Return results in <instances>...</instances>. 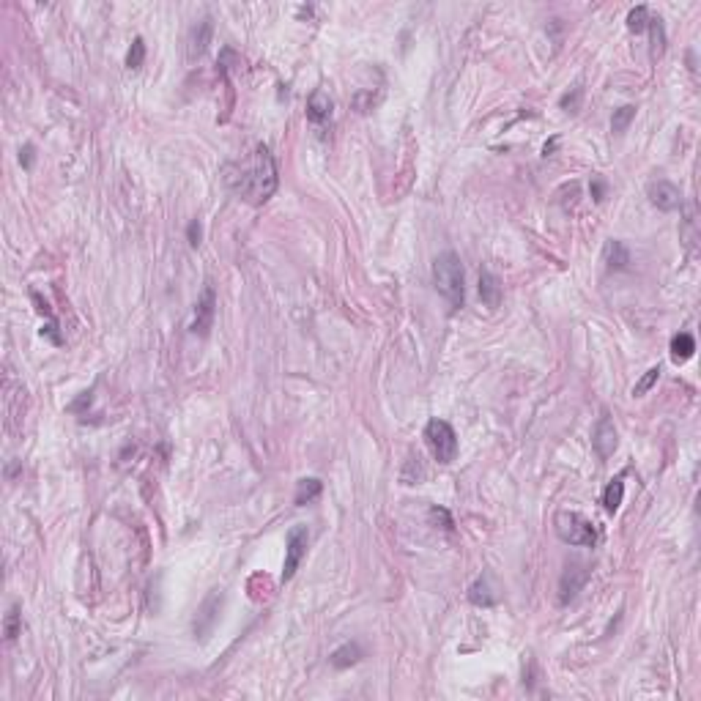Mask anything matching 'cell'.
Listing matches in <instances>:
<instances>
[{
	"mask_svg": "<svg viewBox=\"0 0 701 701\" xmlns=\"http://www.w3.org/2000/svg\"><path fill=\"white\" fill-rule=\"evenodd\" d=\"M225 186L239 195L249 206H261L277 192V162L268 151V145L258 143L252 148V154L244 159L227 162L225 170Z\"/></svg>",
	"mask_w": 701,
	"mask_h": 701,
	"instance_id": "6da1fadb",
	"label": "cell"
},
{
	"mask_svg": "<svg viewBox=\"0 0 701 701\" xmlns=\"http://www.w3.org/2000/svg\"><path fill=\"white\" fill-rule=\"evenodd\" d=\"M433 283L438 293L450 302V307H463V302H466V277H463L460 258L455 252H441L433 261Z\"/></svg>",
	"mask_w": 701,
	"mask_h": 701,
	"instance_id": "7a4b0ae2",
	"label": "cell"
},
{
	"mask_svg": "<svg viewBox=\"0 0 701 701\" xmlns=\"http://www.w3.org/2000/svg\"><path fill=\"white\" fill-rule=\"evenodd\" d=\"M554 529H557L559 540L567 542V545L595 548V542H598V529H595L583 515L570 513V510L557 513V518H554Z\"/></svg>",
	"mask_w": 701,
	"mask_h": 701,
	"instance_id": "3957f363",
	"label": "cell"
},
{
	"mask_svg": "<svg viewBox=\"0 0 701 701\" xmlns=\"http://www.w3.org/2000/svg\"><path fill=\"white\" fill-rule=\"evenodd\" d=\"M425 441L438 463H452L457 457V433L452 431L450 422L444 419H431L425 425Z\"/></svg>",
	"mask_w": 701,
	"mask_h": 701,
	"instance_id": "277c9868",
	"label": "cell"
},
{
	"mask_svg": "<svg viewBox=\"0 0 701 701\" xmlns=\"http://www.w3.org/2000/svg\"><path fill=\"white\" fill-rule=\"evenodd\" d=\"M307 542H309V532L307 526H293L288 532V540H285V567H283V583L290 581L296 576L302 559L307 554Z\"/></svg>",
	"mask_w": 701,
	"mask_h": 701,
	"instance_id": "5b68a950",
	"label": "cell"
},
{
	"mask_svg": "<svg viewBox=\"0 0 701 701\" xmlns=\"http://www.w3.org/2000/svg\"><path fill=\"white\" fill-rule=\"evenodd\" d=\"M586 581H589V564H583V562H567L564 573L559 578V603L567 605L570 600H576L578 592L586 586Z\"/></svg>",
	"mask_w": 701,
	"mask_h": 701,
	"instance_id": "8992f818",
	"label": "cell"
},
{
	"mask_svg": "<svg viewBox=\"0 0 701 701\" xmlns=\"http://www.w3.org/2000/svg\"><path fill=\"white\" fill-rule=\"evenodd\" d=\"M646 198L652 200V206H658L660 211H677L682 206V192L671 181H649L646 184Z\"/></svg>",
	"mask_w": 701,
	"mask_h": 701,
	"instance_id": "52a82bcc",
	"label": "cell"
},
{
	"mask_svg": "<svg viewBox=\"0 0 701 701\" xmlns=\"http://www.w3.org/2000/svg\"><path fill=\"white\" fill-rule=\"evenodd\" d=\"M220 605H222V592L214 589V592L203 600V605H200V611H198V619H195V636H198V639H208V633L214 630L217 617H220Z\"/></svg>",
	"mask_w": 701,
	"mask_h": 701,
	"instance_id": "ba28073f",
	"label": "cell"
},
{
	"mask_svg": "<svg viewBox=\"0 0 701 701\" xmlns=\"http://www.w3.org/2000/svg\"><path fill=\"white\" fill-rule=\"evenodd\" d=\"M617 428H614V422H611V416L608 414H603L598 419V425H595V433H592V447H595V452L605 460V457H611V455L617 452Z\"/></svg>",
	"mask_w": 701,
	"mask_h": 701,
	"instance_id": "9c48e42d",
	"label": "cell"
},
{
	"mask_svg": "<svg viewBox=\"0 0 701 701\" xmlns=\"http://www.w3.org/2000/svg\"><path fill=\"white\" fill-rule=\"evenodd\" d=\"M214 309H217V293L211 285H206L200 302H198V309H195V321H192V334L198 337H206L211 324H214Z\"/></svg>",
	"mask_w": 701,
	"mask_h": 701,
	"instance_id": "30bf717a",
	"label": "cell"
},
{
	"mask_svg": "<svg viewBox=\"0 0 701 701\" xmlns=\"http://www.w3.org/2000/svg\"><path fill=\"white\" fill-rule=\"evenodd\" d=\"M331 115V99L324 88H315L307 99V118L312 124H324Z\"/></svg>",
	"mask_w": 701,
	"mask_h": 701,
	"instance_id": "8fae6325",
	"label": "cell"
},
{
	"mask_svg": "<svg viewBox=\"0 0 701 701\" xmlns=\"http://www.w3.org/2000/svg\"><path fill=\"white\" fill-rule=\"evenodd\" d=\"M211 20H200L195 28H192V33H189V47H186V55H189V61H195L198 55H203L206 52L208 42H211Z\"/></svg>",
	"mask_w": 701,
	"mask_h": 701,
	"instance_id": "7c38bea8",
	"label": "cell"
},
{
	"mask_svg": "<svg viewBox=\"0 0 701 701\" xmlns=\"http://www.w3.org/2000/svg\"><path fill=\"white\" fill-rule=\"evenodd\" d=\"M479 299H482L485 307L491 309L498 307V302H501V285H498L496 274H491L488 268L479 271Z\"/></svg>",
	"mask_w": 701,
	"mask_h": 701,
	"instance_id": "4fadbf2b",
	"label": "cell"
},
{
	"mask_svg": "<svg viewBox=\"0 0 701 701\" xmlns=\"http://www.w3.org/2000/svg\"><path fill=\"white\" fill-rule=\"evenodd\" d=\"M603 261H605V266L611 268V271H622V268L630 266V252H627V247H625L622 241L611 239V241H605Z\"/></svg>",
	"mask_w": 701,
	"mask_h": 701,
	"instance_id": "5bb4252c",
	"label": "cell"
},
{
	"mask_svg": "<svg viewBox=\"0 0 701 701\" xmlns=\"http://www.w3.org/2000/svg\"><path fill=\"white\" fill-rule=\"evenodd\" d=\"M469 600L474 603V605H479V608H491V605H496V595H494V589H491V583H488V578L482 576V578H477L474 583H472V589H469Z\"/></svg>",
	"mask_w": 701,
	"mask_h": 701,
	"instance_id": "9a60e30c",
	"label": "cell"
},
{
	"mask_svg": "<svg viewBox=\"0 0 701 701\" xmlns=\"http://www.w3.org/2000/svg\"><path fill=\"white\" fill-rule=\"evenodd\" d=\"M693 350H696V340H693L688 331L674 334V340H671V359H674L677 365L688 362V359L693 356Z\"/></svg>",
	"mask_w": 701,
	"mask_h": 701,
	"instance_id": "2e32d148",
	"label": "cell"
},
{
	"mask_svg": "<svg viewBox=\"0 0 701 701\" xmlns=\"http://www.w3.org/2000/svg\"><path fill=\"white\" fill-rule=\"evenodd\" d=\"M359 658H362V649H359L356 644H343L340 649L331 652L329 663L334 668H350L353 663H359Z\"/></svg>",
	"mask_w": 701,
	"mask_h": 701,
	"instance_id": "e0dca14e",
	"label": "cell"
},
{
	"mask_svg": "<svg viewBox=\"0 0 701 701\" xmlns=\"http://www.w3.org/2000/svg\"><path fill=\"white\" fill-rule=\"evenodd\" d=\"M324 491V485H321V479H315V477H309V479H299V485H296V504L299 507H304L309 501H315L318 496Z\"/></svg>",
	"mask_w": 701,
	"mask_h": 701,
	"instance_id": "ac0fdd59",
	"label": "cell"
},
{
	"mask_svg": "<svg viewBox=\"0 0 701 701\" xmlns=\"http://www.w3.org/2000/svg\"><path fill=\"white\" fill-rule=\"evenodd\" d=\"M622 496H625V479L617 477V479H611L608 488L603 491V507H605V513H617L619 504H622Z\"/></svg>",
	"mask_w": 701,
	"mask_h": 701,
	"instance_id": "d6986e66",
	"label": "cell"
},
{
	"mask_svg": "<svg viewBox=\"0 0 701 701\" xmlns=\"http://www.w3.org/2000/svg\"><path fill=\"white\" fill-rule=\"evenodd\" d=\"M633 118H636V107L633 104H622L619 110H614V115H611V132L614 135L627 132V126L633 124Z\"/></svg>",
	"mask_w": 701,
	"mask_h": 701,
	"instance_id": "ffe728a7",
	"label": "cell"
},
{
	"mask_svg": "<svg viewBox=\"0 0 701 701\" xmlns=\"http://www.w3.org/2000/svg\"><path fill=\"white\" fill-rule=\"evenodd\" d=\"M649 20H652V11H649L646 6H636V8L627 14V28H630L633 33H644V30L649 28Z\"/></svg>",
	"mask_w": 701,
	"mask_h": 701,
	"instance_id": "44dd1931",
	"label": "cell"
},
{
	"mask_svg": "<svg viewBox=\"0 0 701 701\" xmlns=\"http://www.w3.org/2000/svg\"><path fill=\"white\" fill-rule=\"evenodd\" d=\"M20 605H11L8 608V614H6V625H3V630H6V639L8 641H14L17 636H20V630H22V622H20Z\"/></svg>",
	"mask_w": 701,
	"mask_h": 701,
	"instance_id": "7402d4cb",
	"label": "cell"
},
{
	"mask_svg": "<svg viewBox=\"0 0 701 701\" xmlns=\"http://www.w3.org/2000/svg\"><path fill=\"white\" fill-rule=\"evenodd\" d=\"M143 61H145V42L137 36V39L132 42V47H129V52H126V66H129V69H140Z\"/></svg>",
	"mask_w": 701,
	"mask_h": 701,
	"instance_id": "603a6c76",
	"label": "cell"
},
{
	"mask_svg": "<svg viewBox=\"0 0 701 701\" xmlns=\"http://www.w3.org/2000/svg\"><path fill=\"white\" fill-rule=\"evenodd\" d=\"M658 378H660V367H649V370L644 372V378H641L639 384L633 387V394L636 397H641V394H646L655 384H658Z\"/></svg>",
	"mask_w": 701,
	"mask_h": 701,
	"instance_id": "cb8c5ba5",
	"label": "cell"
},
{
	"mask_svg": "<svg viewBox=\"0 0 701 701\" xmlns=\"http://www.w3.org/2000/svg\"><path fill=\"white\" fill-rule=\"evenodd\" d=\"M431 520H435V523L441 520V523H444V529H452V518H450L447 510H441V507H433V510H431Z\"/></svg>",
	"mask_w": 701,
	"mask_h": 701,
	"instance_id": "d4e9b609",
	"label": "cell"
},
{
	"mask_svg": "<svg viewBox=\"0 0 701 701\" xmlns=\"http://www.w3.org/2000/svg\"><path fill=\"white\" fill-rule=\"evenodd\" d=\"M186 236H189V244H192V247H198V244H200V222H198V220H192V222H189V227H186Z\"/></svg>",
	"mask_w": 701,
	"mask_h": 701,
	"instance_id": "484cf974",
	"label": "cell"
},
{
	"mask_svg": "<svg viewBox=\"0 0 701 701\" xmlns=\"http://www.w3.org/2000/svg\"><path fill=\"white\" fill-rule=\"evenodd\" d=\"M578 99H581V88H573V93H564V96H562V107H564V110H567V107L576 110Z\"/></svg>",
	"mask_w": 701,
	"mask_h": 701,
	"instance_id": "4316f807",
	"label": "cell"
},
{
	"mask_svg": "<svg viewBox=\"0 0 701 701\" xmlns=\"http://www.w3.org/2000/svg\"><path fill=\"white\" fill-rule=\"evenodd\" d=\"M589 189H592V198H595L598 203L605 198V181H603V178H592V186H589Z\"/></svg>",
	"mask_w": 701,
	"mask_h": 701,
	"instance_id": "83f0119b",
	"label": "cell"
},
{
	"mask_svg": "<svg viewBox=\"0 0 701 701\" xmlns=\"http://www.w3.org/2000/svg\"><path fill=\"white\" fill-rule=\"evenodd\" d=\"M20 162L25 167H30V162H33V145H25L20 151Z\"/></svg>",
	"mask_w": 701,
	"mask_h": 701,
	"instance_id": "f1b7e54d",
	"label": "cell"
}]
</instances>
